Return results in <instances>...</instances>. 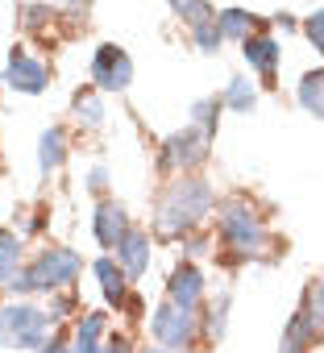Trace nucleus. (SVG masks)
Wrapping results in <instances>:
<instances>
[{
  "mask_svg": "<svg viewBox=\"0 0 324 353\" xmlns=\"http://www.w3.org/2000/svg\"><path fill=\"white\" fill-rule=\"evenodd\" d=\"M104 332H108V316H104V312H88V316L75 324V341H71V349H75V353H100Z\"/></svg>",
  "mask_w": 324,
  "mask_h": 353,
  "instance_id": "obj_16",
  "label": "nucleus"
},
{
  "mask_svg": "<svg viewBox=\"0 0 324 353\" xmlns=\"http://www.w3.org/2000/svg\"><path fill=\"white\" fill-rule=\"evenodd\" d=\"M92 229H96V241H100L104 250H117L121 237L129 233L125 204H117V200H100V204H96V221H92Z\"/></svg>",
  "mask_w": 324,
  "mask_h": 353,
  "instance_id": "obj_12",
  "label": "nucleus"
},
{
  "mask_svg": "<svg viewBox=\"0 0 324 353\" xmlns=\"http://www.w3.org/2000/svg\"><path fill=\"white\" fill-rule=\"evenodd\" d=\"M221 100H225V108H229V112H250V108L258 104V88H254L245 75H233Z\"/></svg>",
  "mask_w": 324,
  "mask_h": 353,
  "instance_id": "obj_21",
  "label": "nucleus"
},
{
  "mask_svg": "<svg viewBox=\"0 0 324 353\" xmlns=\"http://www.w3.org/2000/svg\"><path fill=\"white\" fill-rule=\"evenodd\" d=\"M67 154H71L67 129H63V125L42 129V137H38V170H42V174H59L63 162H67Z\"/></svg>",
  "mask_w": 324,
  "mask_h": 353,
  "instance_id": "obj_13",
  "label": "nucleus"
},
{
  "mask_svg": "<svg viewBox=\"0 0 324 353\" xmlns=\"http://www.w3.org/2000/svg\"><path fill=\"white\" fill-rule=\"evenodd\" d=\"M167 5H171V13H175L188 30H196V26H204V21L216 17V9L208 5V0H167Z\"/></svg>",
  "mask_w": 324,
  "mask_h": 353,
  "instance_id": "obj_22",
  "label": "nucleus"
},
{
  "mask_svg": "<svg viewBox=\"0 0 324 353\" xmlns=\"http://www.w3.org/2000/svg\"><path fill=\"white\" fill-rule=\"evenodd\" d=\"M216 26H221L225 42H245V38L258 30V17L245 13V9H221V13H216Z\"/></svg>",
  "mask_w": 324,
  "mask_h": 353,
  "instance_id": "obj_19",
  "label": "nucleus"
},
{
  "mask_svg": "<svg viewBox=\"0 0 324 353\" xmlns=\"http://www.w3.org/2000/svg\"><path fill=\"white\" fill-rule=\"evenodd\" d=\"M88 75H92L96 92H129V83H133V59H129L125 46L104 42V46H96Z\"/></svg>",
  "mask_w": 324,
  "mask_h": 353,
  "instance_id": "obj_6",
  "label": "nucleus"
},
{
  "mask_svg": "<svg viewBox=\"0 0 324 353\" xmlns=\"http://www.w3.org/2000/svg\"><path fill=\"white\" fill-rule=\"evenodd\" d=\"M320 336H324V332H320V324H316L312 307L303 303V307H299V312L287 320V328H283V341H279V353H312Z\"/></svg>",
  "mask_w": 324,
  "mask_h": 353,
  "instance_id": "obj_11",
  "label": "nucleus"
},
{
  "mask_svg": "<svg viewBox=\"0 0 324 353\" xmlns=\"http://www.w3.org/2000/svg\"><path fill=\"white\" fill-rule=\"evenodd\" d=\"M21 262H26L21 237H17V233H9V229H0V287H5V291H9V283L26 270Z\"/></svg>",
  "mask_w": 324,
  "mask_h": 353,
  "instance_id": "obj_18",
  "label": "nucleus"
},
{
  "mask_svg": "<svg viewBox=\"0 0 324 353\" xmlns=\"http://www.w3.org/2000/svg\"><path fill=\"white\" fill-rule=\"evenodd\" d=\"M167 299L179 303L183 312H200V307H204V274H200L192 262L175 266L171 279H167Z\"/></svg>",
  "mask_w": 324,
  "mask_h": 353,
  "instance_id": "obj_10",
  "label": "nucleus"
},
{
  "mask_svg": "<svg viewBox=\"0 0 324 353\" xmlns=\"http://www.w3.org/2000/svg\"><path fill=\"white\" fill-rule=\"evenodd\" d=\"M38 353H75V349H71L67 341H46V345H42Z\"/></svg>",
  "mask_w": 324,
  "mask_h": 353,
  "instance_id": "obj_32",
  "label": "nucleus"
},
{
  "mask_svg": "<svg viewBox=\"0 0 324 353\" xmlns=\"http://www.w3.org/2000/svg\"><path fill=\"white\" fill-rule=\"evenodd\" d=\"M0 88H5V71H0Z\"/></svg>",
  "mask_w": 324,
  "mask_h": 353,
  "instance_id": "obj_34",
  "label": "nucleus"
},
{
  "mask_svg": "<svg viewBox=\"0 0 324 353\" xmlns=\"http://www.w3.org/2000/svg\"><path fill=\"white\" fill-rule=\"evenodd\" d=\"M274 26H279L283 34H295V30H303V21H295L291 13H274Z\"/></svg>",
  "mask_w": 324,
  "mask_h": 353,
  "instance_id": "obj_30",
  "label": "nucleus"
},
{
  "mask_svg": "<svg viewBox=\"0 0 324 353\" xmlns=\"http://www.w3.org/2000/svg\"><path fill=\"white\" fill-rule=\"evenodd\" d=\"M303 38L316 46V54L324 59V9H316V13H307L303 17Z\"/></svg>",
  "mask_w": 324,
  "mask_h": 353,
  "instance_id": "obj_26",
  "label": "nucleus"
},
{
  "mask_svg": "<svg viewBox=\"0 0 324 353\" xmlns=\"http://www.w3.org/2000/svg\"><path fill=\"white\" fill-rule=\"evenodd\" d=\"M83 270V258L67 245H50V250H38V258L9 283L13 295H54V291H67Z\"/></svg>",
  "mask_w": 324,
  "mask_h": 353,
  "instance_id": "obj_2",
  "label": "nucleus"
},
{
  "mask_svg": "<svg viewBox=\"0 0 324 353\" xmlns=\"http://www.w3.org/2000/svg\"><path fill=\"white\" fill-rule=\"evenodd\" d=\"M100 353H129V341L125 336H112L108 345H100Z\"/></svg>",
  "mask_w": 324,
  "mask_h": 353,
  "instance_id": "obj_31",
  "label": "nucleus"
},
{
  "mask_svg": "<svg viewBox=\"0 0 324 353\" xmlns=\"http://www.w3.org/2000/svg\"><path fill=\"white\" fill-rule=\"evenodd\" d=\"M71 112H75V121L88 125V129H100V125H104V100H100L92 88H79V92L71 96Z\"/></svg>",
  "mask_w": 324,
  "mask_h": 353,
  "instance_id": "obj_20",
  "label": "nucleus"
},
{
  "mask_svg": "<svg viewBox=\"0 0 324 353\" xmlns=\"http://www.w3.org/2000/svg\"><path fill=\"white\" fill-rule=\"evenodd\" d=\"M88 192H96V196L108 192V166H104V162H96V166L88 170Z\"/></svg>",
  "mask_w": 324,
  "mask_h": 353,
  "instance_id": "obj_28",
  "label": "nucleus"
},
{
  "mask_svg": "<svg viewBox=\"0 0 324 353\" xmlns=\"http://www.w3.org/2000/svg\"><path fill=\"white\" fill-rule=\"evenodd\" d=\"M229 328V291L216 295V303H208V320H204V336L208 341H221Z\"/></svg>",
  "mask_w": 324,
  "mask_h": 353,
  "instance_id": "obj_24",
  "label": "nucleus"
},
{
  "mask_svg": "<svg viewBox=\"0 0 324 353\" xmlns=\"http://www.w3.org/2000/svg\"><path fill=\"white\" fill-rule=\"evenodd\" d=\"M303 303L312 307V316H316V324H320V332H324V279L303 291Z\"/></svg>",
  "mask_w": 324,
  "mask_h": 353,
  "instance_id": "obj_27",
  "label": "nucleus"
},
{
  "mask_svg": "<svg viewBox=\"0 0 324 353\" xmlns=\"http://www.w3.org/2000/svg\"><path fill=\"white\" fill-rule=\"evenodd\" d=\"M92 274L100 279V291H104L108 303H117V307L129 303V283H125L129 274H125L121 262H112V258H96V262H92Z\"/></svg>",
  "mask_w": 324,
  "mask_h": 353,
  "instance_id": "obj_15",
  "label": "nucleus"
},
{
  "mask_svg": "<svg viewBox=\"0 0 324 353\" xmlns=\"http://www.w3.org/2000/svg\"><path fill=\"white\" fill-rule=\"evenodd\" d=\"M150 353H188V349H167V345H162V349H150Z\"/></svg>",
  "mask_w": 324,
  "mask_h": 353,
  "instance_id": "obj_33",
  "label": "nucleus"
},
{
  "mask_svg": "<svg viewBox=\"0 0 324 353\" xmlns=\"http://www.w3.org/2000/svg\"><path fill=\"white\" fill-rule=\"evenodd\" d=\"M216 233L225 250H233L237 258H266L270 250V229L245 200H225L216 208Z\"/></svg>",
  "mask_w": 324,
  "mask_h": 353,
  "instance_id": "obj_3",
  "label": "nucleus"
},
{
  "mask_svg": "<svg viewBox=\"0 0 324 353\" xmlns=\"http://www.w3.org/2000/svg\"><path fill=\"white\" fill-rule=\"evenodd\" d=\"M50 328V312L34 303H5L0 307V345L5 349H42Z\"/></svg>",
  "mask_w": 324,
  "mask_h": 353,
  "instance_id": "obj_4",
  "label": "nucleus"
},
{
  "mask_svg": "<svg viewBox=\"0 0 324 353\" xmlns=\"http://www.w3.org/2000/svg\"><path fill=\"white\" fill-rule=\"evenodd\" d=\"M295 100H299V108H303L307 117L324 121V67L307 71V75L295 83Z\"/></svg>",
  "mask_w": 324,
  "mask_h": 353,
  "instance_id": "obj_17",
  "label": "nucleus"
},
{
  "mask_svg": "<svg viewBox=\"0 0 324 353\" xmlns=\"http://www.w3.org/2000/svg\"><path fill=\"white\" fill-rule=\"evenodd\" d=\"M46 83H50L46 63L34 59L30 50L13 46V54H9V63H5V88H13V92H21V96H42Z\"/></svg>",
  "mask_w": 324,
  "mask_h": 353,
  "instance_id": "obj_8",
  "label": "nucleus"
},
{
  "mask_svg": "<svg viewBox=\"0 0 324 353\" xmlns=\"http://www.w3.org/2000/svg\"><path fill=\"white\" fill-rule=\"evenodd\" d=\"M75 303H71V295H54L50 299V320H67V312H71Z\"/></svg>",
  "mask_w": 324,
  "mask_h": 353,
  "instance_id": "obj_29",
  "label": "nucleus"
},
{
  "mask_svg": "<svg viewBox=\"0 0 324 353\" xmlns=\"http://www.w3.org/2000/svg\"><path fill=\"white\" fill-rule=\"evenodd\" d=\"M208 133L200 129V125H183V129H175L167 141H162V154H158V162H162V170H171V174H192L196 166H204V158H208Z\"/></svg>",
  "mask_w": 324,
  "mask_h": 353,
  "instance_id": "obj_5",
  "label": "nucleus"
},
{
  "mask_svg": "<svg viewBox=\"0 0 324 353\" xmlns=\"http://www.w3.org/2000/svg\"><path fill=\"white\" fill-rule=\"evenodd\" d=\"M117 262L125 266L129 279H141V274L150 270V233L129 229V233L121 237V245H117Z\"/></svg>",
  "mask_w": 324,
  "mask_h": 353,
  "instance_id": "obj_14",
  "label": "nucleus"
},
{
  "mask_svg": "<svg viewBox=\"0 0 324 353\" xmlns=\"http://www.w3.org/2000/svg\"><path fill=\"white\" fill-rule=\"evenodd\" d=\"M221 108H225V100H216V96H204V100H196V104H192V125H200L208 137H216Z\"/></svg>",
  "mask_w": 324,
  "mask_h": 353,
  "instance_id": "obj_23",
  "label": "nucleus"
},
{
  "mask_svg": "<svg viewBox=\"0 0 324 353\" xmlns=\"http://www.w3.org/2000/svg\"><path fill=\"white\" fill-rule=\"evenodd\" d=\"M192 46H196L200 54H216V50L225 46V34H221V26H216V17L192 30Z\"/></svg>",
  "mask_w": 324,
  "mask_h": 353,
  "instance_id": "obj_25",
  "label": "nucleus"
},
{
  "mask_svg": "<svg viewBox=\"0 0 324 353\" xmlns=\"http://www.w3.org/2000/svg\"><path fill=\"white\" fill-rule=\"evenodd\" d=\"M241 59L250 63V71L262 79V83H274L279 79V63H283V46L270 30H254L245 42H241Z\"/></svg>",
  "mask_w": 324,
  "mask_h": 353,
  "instance_id": "obj_9",
  "label": "nucleus"
},
{
  "mask_svg": "<svg viewBox=\"0 0 324 353\" xmlns=\"http://www.w3.org/2000/svg\"><path fill=\"white\" fill-rule=\"evenodd\" d=\"M216 208V192L212 183L196 179V174H179V179L158 196V212H154V233L167 237V241H183L192 237L208 212Z\"/></svg>",
  "mask_w": 324,
  "mask_h": 353,
  "instance_id": "obj_1",
  "label": "nucleus"
},
{
  "mask_svg": "<svg viewBox=\"0 0 324 353\" xmlns=\"http://www.w3.org/2000/svg\"><path fill=\"white\" fill-rule=\"evenodd\" d=\"M150 336L158 345H167V349H192V341H196V312H183L179 303L162 299L150 312Z\"/></svg>",
  "mask_w": 324,
  "mask_h": 353,
  "instance_id": "obj_7",
  "label": "nucleus"
}]
</instances>
